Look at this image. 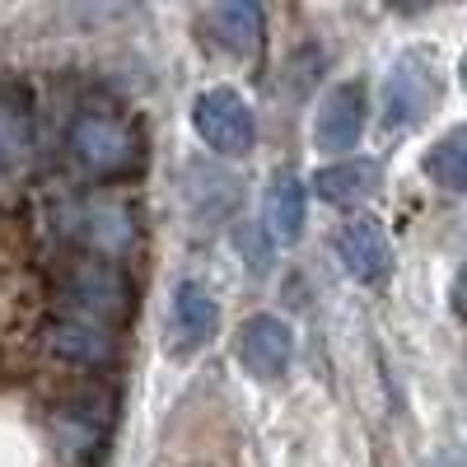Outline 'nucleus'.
<instances>
[{
  "mask_svg": "<svg viewBox=\"0 0 467 467\" xmlns=\"http://www.w3.org/2000/svg\"><path fill=\"white\" fill-rule=\"evenodd\" d=\"M66 150L85 178H117L136 164V136L117 112L85 108L66 131Z\"/></svg>",
  "mask_w": 467,
  "mask_h": 467,
  "instance_id": "1",
  "label": "nucleus"
},
{
  "mask_svg": "<svg viewBox=\"0 0 467 467\" xmlns=\"http://www.w3.org/2000/svg\"><path fill=\"white\" fill-rule=\"evenodd\" d=\"M192 127H197V136L215 154H224V160H244V154H253V145H257V112L239 89H229V85L202 89L197 99H192Z\"/></svg>",
  "mask_w": 467,
  "mask_h": 467,
  "instance_id": "2",
  "label": "nucleus"
},
{
  "mask_svg": "<svg viewBox=\"0 0 467 467\" xmlns=\"http://www.w3.org/2000/svg\"><path fill=\"white\" fill-rule=\"evenodd\" d=\"M440 103V75H435V57L431 52H402L393 61L383 80V131L398 136L411 131L416 122L431 117V108Z\"/></svg>",
  "mask_w": 467,
  "mask_h": 467,
  "instance_id": "3",
  "label": "nucleus"
},
{
  "mask_svg": "<svg viewBox=\"0 0 467 467\" xmlns=\"http://www.w3.org/2000/svg\"><path fill=\"white\" fill-rule=\"evenodd\" d=\"M365 112H369V99H365V80H341L332 85L323 99H318V112H314V145L327 150V154H346L365 136Z\"/></svg>",
  "mask_w": 467,
  "mask_h": 467,
  "instance_id": "4",
  "label": "nucleus"
},
{
  "mask_svg": "<svg viewBox=\"0 0 467 467\" xmlns=\"http://www.w3.org/2000/svg\"><path fill=\"white\" fill-rule=\"evenodd\" d=\"M66 295L80 308V318H94V323H117V318H127V308H131L127 276L108 262H80L66 276Z\"/></svg>",
  "mask_w": 467,
  "mask_h": 467,
  "instance_id": "5",
  "label": "nucleus"
},
{
  "mask_svg": "<svg viewBox=\"0 0 467 467\" xmlns=\"http://www.w3.org/2000/svg\"><path fill=\"white\" fill-rule=\"evenodd\" d=\"M332 248H337L341 271H346L350 281H360V285H379L388 271H393V244H388L383 224L369 220V215L346 220V224L337 229Z\"/></svg>",
  "mask_w": 467,
  "mask_h": 467,
  "instance_id": "6",
  "label": "nucleus"
},
{
  "mask_svg": "<svg viewBox=\"0 0 467 467\" xmlns=\"http://www.w3.org/2000/svg\"><path fill=\"white\" fill-rule=\"evenodd\" d=\"M239 360L253 379H281L295 360V332L276 314H253L239 327Z\"/></svg>",
  "mask_w": 467,
  "mask_h": 467,
  "instance_id": "7",
  "label": "nucleus"
},
{
  "mask_svg": "<svg viewBox=\"0 0 467 467\" xmlns=\"http://www.w3.org/2000/svg\"><path fill=\"white\" fill-rule=\"evenodd\" d=\"M215 332H220V304L211 299V290L202 281H178L169 304V350H178V356L202 350Z\"/></svg>",
  "mask_w": 467,
  "mask_h": 467,
  "instance_id": "8",
  "label": "nucleus"
},
{
  "mask_svg": "<svg viewBox=\"0 0 467 467\" xmlns=\"http://www.w3.org/2000/svg\"><path fill=\"white\" fill-rule=\"evenodd\" d=\"M304 211H308V192L295 169H276L266 178L262 192V224L271 244H295L304 234Z\"/></svg>",
  "mask_w": 467,
  "mask_h": 467,
  "instance_id": "9",
  "label": "nucleus"
},
{
  "mask_svg": "<svg viewBox=\"0 0 467 467\" xmlns=\"http://www.w3.org/2000/svg\"><path fill=\"white\" fill-rule=\"evenodd\" d=\"M206 37L229 57H253L262 47V5L253 0H224V5H206L202 15Z\"/></svg>",
  "mask_w": 467,
  "mask_h": 467,
  "instance_id": "10",
  "label": "nucleus"
},
{
  "mask_svg": "<svg viewBox=\"0 0 467 467\" xmlns=\"http://www.w3.org/2000/svg\"><path fill=\"white\" fill-rule=\"evenodd\" d=\"M379 178H383L379 160L350 154V160L327 164V169L314 173V192H318L323 202H332V206H360L365 197H374V192H379Z\"/></svg>",
  "mask_w": 467,
  "mask_h": 467,
  "instance_id": "11",
  "label": "nucleus"
},
{
  "mask_svg": "<svg viewBox=\"0 0 467 467\" xmlns=\"http://www.w3.org/2000/svg\"><path fill=\"white\" fill-rule=\"evenodd\" d=\"M47 346L52 356L70 360V365H103L112 356V332H103V323L94 318H52L47 323Z\"/></svg>",
  "mask_w": 467,
  "mask_h": 467,
  "instance_id": "12",
  "label": "nucleus"
},
{
  "mask_svg": "<svg viewBox=\"0 0 467 467\" xmlns=\"http://www.w3.org/2000/svg\"><path fill=\"white\" fill-rule=\"evenodd\" d=\"M33 154V117L28 103L10 89H0V178H10Z\"/></svg>",
  "mask_w": 467,
  "mask_h": 467,
  "instance_id": "13",
  "label": "nucleus"
},
{
  "mask_svg": "<svg viewBox=\"0 0 467 467\" xmlns=\"http://www.w3.org/2000/svg\"><path fill=\"white\" fill-rule=\"evenodd\" d=\"M425 178L444 192H467V122L449 127L431 150H425Z\"/></svg>",
  "mask_w": 467,
  "mask_h": 467,
  "instance_id": "14",
  "label": "nucleus"
},
{
  "mask_svg": "<svg viewBox=\"0 0 467 467\" xmlns=\"http://www.w3.org/2000/svg\"><path fill=\"white\" fill-rule=\"evenodd\" d=\"M449 304H453V314L467 323V262L458 266V276H453V290H449Z\"/></svg>",
  "mask_w": 467,
  "mask_h": 467,
  "instance_id": "15",
  "label": "nucleus"
},
{
  "mask_svg": "<svg viewBox=\"0 0 467 467\" xmlns=\"http://www.w3.org/2000/svg\"><path fill=\"white\" fill-rule=\"evenodd\" d=\"M458 80H462V89H467V52H462V61H458Z\"/></svg>",
  "mask_w": 467,
  "mask_h": 467,
  "instance_id": "16",
  "label": "nucleus"
}]
</instances>
